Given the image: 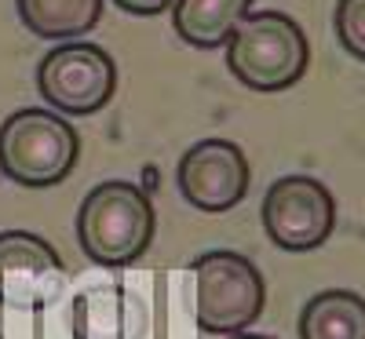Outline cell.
Masks as SVG:
<instances>
[{"instance_id":"9c48e42d","label":"cell","mask_w":365,"mask_h":339,"mask_svg":"<svg viewBox=\"0 0 365 339\" xmlns=\"http://www.w3.org/2000/svg\"><path fill=\"white\" fill-rule=\"evenodd\" d=\"M256 0H172V26L190 48H227Z\"/></svg>"},{"instance_id":"6da1fadb","label":"cell","mask_w":365,"mask_h":339,"mask_svg":"<svg viewBox=\"0 0 365 339\" xmlns=\"http://www.w3.org/2000/svg\"><path fill=\"white\" fill-rule=\"evenodd\" d=\"M154 201L125 179H106L77 208V241L103 266L135 263L154 241Z\"/></svg>"},{"instance_id":"8fae6325","label":"cell","mask_w":365,"mask_h":339,"mask_svg":"<svg viewBox=\"0 0 365 339\" xmlns=\"http://www.w3.org/2000/svg\"><path fill=\"white\" fill-rule=\"evenodd\" d=\"M19 19L41 41H81L99 26L103 0H15Z\"/></svg>"},{"instance_id":"7a4b0ae2","label":"cell","mask_w":365,"mask_h":339,"mask_svg":"<svg viewBox=\"0 0 365 339\" xmlns=\"http://www.w3.org/2000/svg\"><path fill=\"white\" fill-rule=\"evenodd\" d=\"M81 157V135L63 113L26 106L0 125V172L29 190L58 187Z\"/></svg>"},{"instance_id":"8992f818","label":"cell","mask_w":365,"mask_h":339,"mask_svg":"<svg viewBox=\"0 0 365 339\" xmlns=\"http://www.w3.org/2000/svg\"><path fill=\"white\" fill-rule=\"evenodd\" d=\"M259 219L282 252H314L336 226V201L314 175H282L263 194Z\"/></svg>"},{"instance_id":"7c38bea8","label":"cell","mask_w":365,"mask_h":339,"mask_svg":"<svg viewBox=\"0 0 365 339\" xmlns=\"http://www.w3.org/2000/svg\"><path fill=\"white\" fill-rule=\"evenodd\" d=\"M332 26H336L344 51H351L358 63H365V0H336Z\"/></svg>"},{"instance_id":"ba28073f","label":"cell","mask_w":365,"mask_h":339,"mask_svg":"<svg viewBox=\"0 0 365 339\" xmlns=\"http://www.w3.org/2000/svg\"><path fill=\"white\" fill-rule=\"evenodd\" d=\"M66 281V263L58 252L29 230L0 234V303L41 306Z\"/></svg>"},{"instance_id":"3957f363","label":"cell","mask_w":365,"mask_h":339,"mask_svg":"<svg viewBox=\"0 0 365 339\" xmlns=\"http://www.w3.org/2000/svg\"><path fill=\"white\" fill-rule=\"evenodd\" d=\"M311 63L303 26L285 11H249L227 41L230 73L252 91H285Z\"/></svg>"},{"instance_id":"277c9868","label":"cell","mask_w":365,"mask_h":339,"mask_svg":"<svg viewBox=\"0 0 365 339\" xmlns=\"http://www.w3.org/2000/svg\"><path fill=\"white\" fill-rule=\"evenodd\" d=\"M194 285H197V325L208 335H234L259 321L267 306V285L259 266L230 249L205 252L190 263Z\"/></svg>"},{"instance_id":"30bf717a","label":"cell","mask_w":365,"mask_h":339,"mask_svg":"<svg viewBox=\"0 0 365 339\" xmlns=\"http://www.w3.org/2000/svg\"><path fill=\"white\" fill-rule=\"evenodd\" d=\"M299 339H365V296L325 288L299 311Z\"/></svg>"},{"instance_id":"52a82bcc","label":"cell","mask_w":365,"mask_h":339,"mask_svg":"<svg viewBox=\"0 0 365 339\" xmlns=\"http://www.w3.org/2000/svg\"><path fill=\"white\" fill-rule=\"evenodd\" d=\"M245 150L230 139H201L175 165V187L197 212H230L249 194Z\"/></svg>"},{"instance_id":"5bb4252c","label":"cell","mask_w":365,"mask_h":339,"mask_svg":"<svg viewBox=\"0 0 365 339\" xmlns=\"http://www.w3.org/2000/svg\"><path fill=\"white\" fill-rule=\"evenodd\" d=\"M227 339H270V335H256V332H234V335H227Z\"/></svg>"},{"instance_id":"5b68a950","label":"cell","mask_w":365,"mask_h":339,"mask_svg":"<svg viewBox=\"0 0 365 339\" xmlns=\"http://www.w3.org/2000/svg\"><path fill=\"white\" fill-rule=\"evenodd\" d=\"M37 91L55 113L91 117L113 99L117 63H113V55L106 48H99V44L63 41L41 58Z\"/></svg>"},{"instance_id":"4fadbf2b","label":"cell","mask_w":365,"mask_h":339,"mask_svg":"<svg viewBox=\"0 0 365 339\" xmlns=\"http://www.w3.org/2000/svg\"><path fill=\"white\" fill-rule=\"evenodd\" d=\"M113 4L120 11H128V15H139V19H150V15H161L172 8V0H113Z\"/></svg>"}]
</instances>
